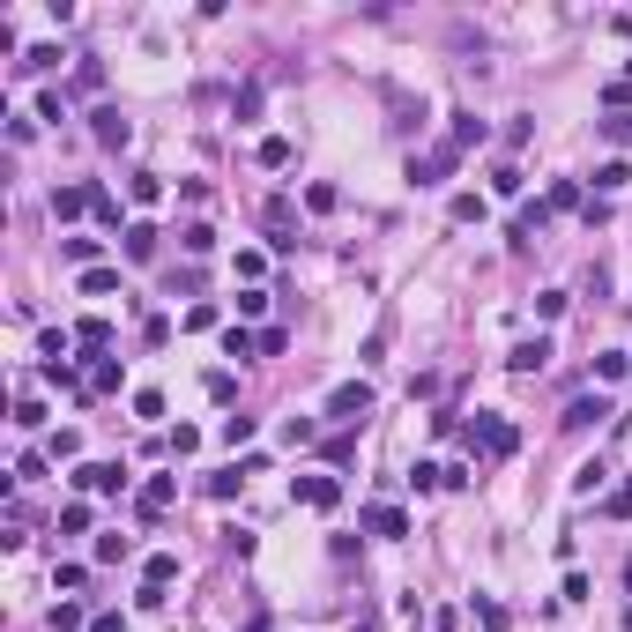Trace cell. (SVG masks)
<instances>
[{"instance_id": "1", "label": "cell", "mask_w": 632, "mask_h": 632, "mask_svg": "<svg viewBox=\"0 0 632 632\" xmlns=\"http://www.w3.org/2000/svg\"><path fill=\"white\" fill-rule=\"evenodd\" d=\"M461 439H469V454H483V461H506V454H514V447H521V432H514V425H506V417H498V409H476V417H469V425H461Z\"/></svg>"}, {"instance_id": "2", "label": "cell", "mask_w": 632, "mask_h": 632, "mask_svg": "<svg viewBox=\"0 0 632 632\" xmlns=\"http://www.w3.org/2000/svg\"><path fill=\"white\" fill-rule=\"evenodd\" d=\"M328 417H335L343 432H357V425L372 417V387H365V379H343V387L328 394Z\"/></svg>"}, {"instance_id": "3", "label": "cell", "mask_w": 632, "mask_h": 632, "mask_svg": "<svg viewBox=\"0 0 632 632\" xmlns=\"http://www.w3.org/2000/svg\"><path fill=\"white\" fill-rule=\"evenodd\" d=\"M357 521H365V536H379V543H402V536H409V514H402L394 498H372Z\"/></svg>"}, {"instance_id": "4", "label": "cell", "mask_w": 632, "mask_h": 632, "mask_svg": "<svg viewBox=\"0 0 632 632\" xmlns=\"http://www.w3.org/2000/svg\"><path fill=\"white\" fill-rule=\"evenodd\" d=\"M290 498L328 514V506H343V476H290Z\"/></svg>"}, {"instance_id": "5", "label": "cell", "mask_w": 632, "mask_h": 632, "mask_svg": "<svg viewBox=\"0 0 632 632\" xmlns=\"http://www.w3.org/2000/svg\"><path fill=\"white\" fill-rule=\"evenodd\" d=\"M75 491H126V461H82Z\"/></svg>"}, {"instance_id": "6", "label": "cell", "mask_w": 632, "mask_h": 632, "mask_svg": "<svg viewBox=\"0 0 632 632\" xmlns=\"http://www.w3.org/2000/svg\"><path fill=\"white\" fill-rule=\"evenodd\" d=\"M90 134L104 142V150H126V142H134V126H126L119 104H97V112H90Z\"/></svg>"}, {"instance_id": "7", "label": "cell", "mask_w": 632, "mask_h": 632, "mask_svg": "<svg viewBox=\"0 0 632 632\" xmlns=\"http://www.w3.org/2000/svg\"><path fill=\"white\" fill-rule=\"evenodd\" d=\"M454 164H461V150H454V142H439L432 157H409V179H417V186H439V179L454 172Z\"/></svg>"}, {"instance_id": "8", "label": "cell", "mask_w": 632, "mask_h": 632, "mask_svg": "<svg viewBox=\"0 0 632 632\" xmlns=\"http://www.w3.org/2000/svg\"><path fill=\"white\" fill-rule=\"evenodd\" d=\"M543 365H551V335H521L506 350V372H543Z\"/></svg>"}, {"instance_id": "9", "label": "cell", "mask_w": 632, "mask_h": 632, "mask_svg": "<svg viewBox=\"0 0 632 632\" xmlns=\"http://www.w3.org/2000/svg\"><path fill=\"white\" fill-rule=\"evenodd\" d=\"M126 387V365L112 350H90V394H119Z\"/></svg>"}, {"instance_id": "10", "label": "cell", "mask_w": 632, "mask_h": 632, "mask_svg": "<svg viewBox=\"0 0 632 632\" xmlns=\"http://www.w3.org/2000/svg\"><path fill=\"white\" fill-rule=\"evenodd\" d=\"M603 417H618V409H610L603 394H580V402H565L558 425H565V432H587V425H603Z\"/></svg>"}, {"instance_id": "11", "label": "cell", "mask_w": 632, "mask_h": 632, "mask_svg": "<svg viewBox=\"0 0 632 632\" xmlns=\"http://www.w3.org/2000/svg\"><path fill=\"white\" fill-rule=\"evenodd\" d=\"M483 134H491V126H483L476 112H454V126H447V142H454L461 157H469V150H483Z\"/></svg>"}, {"instance_id": "12", "label": "cell", "mask_w": 632, "mask_h": 632, "mask_svg": "<svg viewBox=\"0 0 632 632\" xmlns=\"http://www.w3.org/2000/svg\"><path fill=\"white\" fill-rule=\"evenodd\" d=\"M179 580V551H150L142 558V587H172Z\"/></svg>"}, {"instance_id": "13", "label": "cell", "mask_w": 632, "mask_h": 632, "mask_svg": "<svg viewBox=\"0 0 632 632\" xmlns=\"http://www.w3.org/2000/svg\"><path fill=\"white\" fill-rule=\"evenodd\" d=\"M172 498H179V476H150V483H142V514H150V521H157Z\"/></svg>"}, {"instance_id": "14", "label": "cell", "mask_w": 632, "mask_h": 632, "mask_svg": "<svg viewBox=\"0 0 632 632\" xmlns=\"http://www.w3.org/2000/svg\"><path fill=\"white\" fill-rule=\"evenodd\" d=\"M126 261H157V223H126Z\"/></svg>"}, {"instance_id": "15", "label": "cell", "mask_w": 632, "mask_h": 632, "mask_svg": "<svg viewBox=\"0 0 632 632\" xmlns=\"http://www.w3.org/2000/svg\"><path fill=\"white\" fill-rule=\"evenodd\" d=\"M543 223H551V201H536V208H521V216H514V231H506V239H514V246H529L536 239V231Z\"/></svg>"}, {"instance_id": "16", "label": "cell", "mask_w": 632, "mask_h": 632, "mask_svg": "<svg viewBox=\"0 0 632 632\" xmlns=\"http://www.w3.org/2000/svg\"><path fill=\"white\" fill-rule=\"evenodd\" d=\"M75 290H82V298H112V290H119V268H82Z\"/></svg>"}, {"instance_id": "17", "label": "cell", "mask_w": 632, "mask_h": 632, "mask_svg": "<svg viewBox=\"0 0 632 632\" xmlns=\"http://www.w3.org/2000/svg\"><path fill=\"white\" fill-rule=\"evenodd\" d=\"M82 208H90V186H53V216L60 223H75Z\"/></svg>"}, {"instance_id": "18", "label": "cell", "mask_w": 632, "mask_h": 632, "mask_svg": "<svg viewBox=\"0 0 632 632\" xmlns=\"http://www.w3.org/2000/svg\"><path fill=\"white\" fill-rule=\"evenodd\" d=\"M75 343H82V350H112V320H104V312L75 320Z\"/></svg>"}, {"instance_id": "19", "label": "cell", "mask_w": 632, "mask_h": 632, "mask_svg": "<svg viewBox=\"0 0 632 632\" xmlns=\"http://www.w3.org/2000/svg\"><path fill=\"white\" fill-rule=\"evenodd\" d=\"M469 610H476L483 632H506V603H498V596H469Z\"/></svg>"}, {"instance_id": "20", "label": "cell", "mask_w": 632, "mask_h": 632, "mask_svg": "<svg viewBox=\"0 0 632 632\" xmlns=\"http://www.w3.org/2000/svg\"><path fill=\"white\" fill-rule=\"evenodd\" d=\"M208 491H216V498H239V491H246V461H231V469H216V476H208Z\"/></svg>"}, {"instance_id": "21", "label": "cell", "mask_w": 632, "mask_h": 632, "mask_svg": "<svg viewBox=\"0 0 632 632\" xmlns=\"http://www.w3.org/2000/svg\"><path fill=\"white\" fill-rule=\"evenodd\" d=\"M126 194L150 208V201H164V179H157V172H126Z\"/></svg>"}, {"instance_id": "22", "label": "cell", "mask_w": 632, "mask_h": 632, "mask_svg": "<svg viewBox=\"0 0 632 632\" xmlns=\"http://www.w3.org/2000/svg\"><path fill=\"white\" fill-rule=\"evenodd\" d=\"M45 454H53V461H75V454H82V432H75V425H60V432L45 439Z\"/></svg>"}, {"instance_id": "23", "label": "cell", "mask_w": 632, "mask_h": 632, "mask_svg": "<svg viewBox=\"0 0 632 632\" xmlns=\"http://www.w3.org/2000/svg\"><path fill=\"white\" fill-rule=\"evenodd\" d=\"M558 596H565V603H587V596H596V580H587V573H580V565H565V580H558Z\"/></svg>"}, {"instance_id": "24", "label": "cell", "mask_w": 632, "mask_h": 632, "mask_svg": "<svg viewBox=\"0 0 632 632\" xmlns=\"http://www.w3.org/2000/svg\"><path fill=\"white\" fill-rule=\"evenodd\" d=\"M521 186H529V179H521V164H491V194H506V201H514Z\"/></svg>"}, {"instance_id": "25", "label": "cell", "mask_w": 632, "mask_h": 632, "mask_svg": "<svg viewBox=\"0 0 632 632\" xmlns=\"http://www.w3.org/2000/svg\"><path fill=\"white\" fill-rule=\"evenodd\" d=\"M625 179H632V164H625V157H610V164H596V186H603V194H618Z\"/></svg>"}, {"instance_id": "26", "label": "cell", "mask_w": 632, "mask_h": 632, "mask_svg": "<svg viewBox=\"0 0 632 632\" xmlns=\"http://www.w3.org/2000/svg\"><path fill=\"white\" fill-rule=\"evenodd\" d=\"M60 261H75V268H97V239H60Z\"/></svg>"}, {"instance_id": "27", "label": "cell", "mask_w": 632, "mask_h": 632, "mask_svg": "<svg viewBox=\"0 0 632 632\" xmlns=\"http://www.w3.org/2000/svg\"><path fill=\"white\" fill-rule=\"evenodd\" d=\"M223 357H261V335H246V328H223Z\"/></svg>"}, {"instance_id": "28", "label": "cell", "mask_w": 632, "mask_h": 632, "mask_svg": "<svg viewBox=\"0 0 632 632\" xmlns=\"http://www.w3.org/2000/svg\"><path fill=\"white\" fill-rule=\"evenodd\" d=\"M126 558H134V543H126V536H97V565H126Z\"/></svg>"}, {"instance_id": "29", "label": "cell", "mask_w": 632, "mask_h": 632, "mask_svg": "<svg viewBox=\"0 0 632 632\" xmlns=\"http://www.w3.org/2000/svg\"><path fill=\"white\" fill-rule=\"evenodd\" d=\"M60 68V45H30L23 53V75H53Z\"/></svg>"}, {"instance_id": "30", "label": "cell", "mask_w": 632, "mask_h": 632, "mask_svg": "<svg viewBox=\"0 0 632 632\" xmlns=\"http://www.w3.org/2000/svg\"><path fill=\"white\" fill-rule=\"evenodd\" d=\"M447 216H454V223H483V194H454Z\"/></svg>"}, {"instance_id": "31", "label": "cell", "mask_w": 632, "mask_h": 632, "mask_svg": "<svg viewBox=\"0 0 632 632\" xmlns=\"http://www.w3.org/2000/svg\"><path fill=\"white\" fill-rule=\"evenodd\" d=\"M335 201H343V194H335V186H328V179H312V186H305V208H312V216H328V208H335Z\"/></svg>"}, {"instance_id": "32", "label": "cell", "mask_w": 632, "mask_h": 632, "mask_svg": "<svg viewBox=\"0 0 632 632\" xmlns=\"http://www.w3.org/2000/svg\"><path fill=\"white\" fill-rule=\"evenodd\" d=\"M179 246H186V253H216V231H208V223H186Z\"/></svg>"}, {"instance_id": "33", "label": "cell", "mask_w": 632, "mask_h": 632, "mask_svg": "<svg viewBox=\"0 0 632 632\" xmlns=\"http://www.w3.org/2000/svg\"><path fill=\"white\" fill-rule=\"evenodd\" d=\"M261 312H268V290L246 283V290H239V320H261Z\"/></svg>"}, {"instance_id": "34", "label": "cell", "mask_w": 632, "mask_h": 632, "mask_svg": "<svg viewBox=\"0 0 632 632\" xmlns=\"http://www.w3.org/2000/svg\"><path fill=\"white\" fill-rule=\"evenodd\" d=\"M216 439H223V447H246V439H253V417H223Z\"/></svg>"}, {"instance_id": "35", "label": "cell", "mask_w": 632, "mask_h": 632, "mask_svg": "<svg viewBox=\"0 0 632 632\" xmlns=\"http://www.w3.org/2000/svg\"><path fill=\"white\" fill-rule=\"evenodd\" d=\"M603 476H610L603 461H580V469H573V491H580V498H587V491H603Z\"/></svg>"}, {"instance_id": "36", "label": "cell", "mask_w": 632, "mask_h": 632, "mask_svg": "<svg viewBox=\"0 0 632 632\" xmlns=\"http://www.w3.org/2000/svg\"><path fill=\"white\" fill-rule=\"evenodd\" d=\"M625 372H632L625 350H603V357H596V379H625Z\"/></svg>"}, {"instance_id": "37", "label": "cell", "mask_w": 632, "mask_h": 632, "mask_svg": "<svg viewBox=\"0 0 632 632\" xmlns=\"http://www.w3.org/2000/svg\"><path fill=\"white\" fill-rule=\"evenodd\" d=\"M142 343L164 350V343H172V320H164V312H150V320H142Z\"/></svg>"}, {"instance_id": "38", "label": "cell", "mask_w": 632, "mask_h": 632, "mask_svg": "<svg viewBox=\"0 0 632 632\" xmlns=\"http://www.w3.org/2000/svg\"><path fill=\"white\" fill-rule=\"evenodd\" d=\"M15 425L37 432V425H45V402H37V394H23V402H15Z\"/></svg>"}, {"instance_id": "39", "label": "cell", "mask_w": 632, "mask_h": 632, "mask_svg": "<svg viewBox=\"0 0 632 632\" xmlns=\"http://www.w3.org/2000/svg\"><path fill=\"white\" fill-rule=\"evenodd\" d=\"M312 432H320L312 417H283V439H290V447H312Z\"/></svg>"}, {"instance_id": "40", "label": "cell", "mask_w": 632, "mask_h": 632, "mask_svg": "<svg viewBox=\"0 0 632 632\" xmlns=\"http://www.w3.org/2000/svg\"><path fill=\"white\" fill-rule=\"evenodd\" d=\"M261 164H268V172H283V164H290V142L268 134V142H261Z\"/></svg>"}, {"instance_id": "41", "label": "cell", "mask_w": 632, "mask_h": 632, "mask_svg": "<svg viewBox=\"0 0 632 632\" xmlns=\"http://www.w3.org/2000/svg\"><path fill=\"white\" fill-rule=\"evenodd\" d=\"M164 447H172V454H179V461H186V454H201V432H194V425H179V432H172V439H164Z\"/></svg>"}, {"instance_id": "42", "label": "cell", "mask_w": 632, "mask_h": 632, "mask_svg": "<svg viewBox=\"0 0 632 632\" xmlns=\"http://www.w3.org/2000/svg\"><path fill=\"white\" fill-rule=\"evenodd\" d=\"M90 216H97V223H119V201L104 194V186H90Z\"/></svg>"}, {"instance_id": "43", "label": "cell", "mask_w": 632, "mask_h": 632, "mask_svg": "<svg viewBox=\"0 0 632 632\" xmlns=\"http://www.w3.org/2000/svg\"><path fill=\"white\" fill-rule=\"evenodd\" d=\"M90 529V506H60V536H82Z\"/></svg>"}, {"instance_id": "44", "label": "cell", "mask_w": 632, "mask_h": 632, "mask_svg": "<svg viewBox=\"0 0 632 632\" xmlns=\"http://www.w3.org/2000/svg\"><path fill=\"white\" fill-rule=\"evenodd\" d=\"M53 587H90V565H53Z\"/></svg>"}, {"instance_id": "45", "label": "cell", "mask_w": 632, "mask_h": 632, "mask_svg": "<svg viewBox=\"0 0 632 632\" xmlns=\"http://www.w3.org/2000/svg\"><path fill=\"white\" fill-rule=\"evenodd\" d=\"M37 119H53V126H60V119H68V97L45 90V97H37Z\"/></svg>"}, {"instance_id": "46", "label": "cell", "mask_w": 632, "mask_h": 632, "mask_svg": "<svg viewBox=\"0 0 632 632\" xmlns=\"http://www.w3.org/2000/svg\"><path fill=\"white\" fill-rule=\"evenodd\" d=\"M134 417H150V425H157V417H164V394H157V387H142V394H134Z\"/></svg>"}, {"instance_id": "47", "label": "cell", "mask_w": 632, "mask_h": 632, "mask_svg": "<svg viewBox=\"0 0 632 632\" xmlns=\"http://www.w3.org/2000/svg\"><path fill=\"white\" fill-rule=\"evenodd\" d=\"M603 104H610V112H632V82H610V90H603Z\"/></svg>"}, {"instance_id": "48", "label": "cell", "mask_w": 632, "mask_h": 632, "mask_svg": "<svg viewBox=\"0 0 632 632\" xmlns=\"http://www.w3.org/2000/svg\"><path fill=\"white\" fill-rule=\"evenodd\" d=\"M53 632H82V610H75V603H60V610H53Z\"/></svg>"}, {"instance_id": "49", "label": "cell", "mask_w": 632, "mask_h": 632, "mask_svg": "<svg viewBox=\"0 0 632 632\" xmlns=\"http://www.w3.org/2000/svg\"><path fill=\"white\" fill-rule=\"evenodd\" d=\"M610 514H632V476L618 483V491H610Z\"/></svg>"}, {"instance_id": "50", "label": "cell", "mask_w": 632, "mask_h": 632, "mask_svg": "<svg viewBox=\"0 0 632 632\" xmlns=\"http://www.w3.org/2000/svg\"><path fill=\"white\" fill-rule=\"evenodd\" d=\"M350 632H379V618H357V625H350Z\"/></svg>"}, {"instance_id": "51", "label": "cell", "mask_w": 632, "mask_h": 632, "mask_svg": "<svg viewBox=\"0 0 632 632\" xmlns=\"http://www.w3.org/2000/svg\"><path fill=\"white\" fill-rule=\"evenodd\" d=\"M625 632H632V610H625Z\"/></svg>"}]
</instances>
